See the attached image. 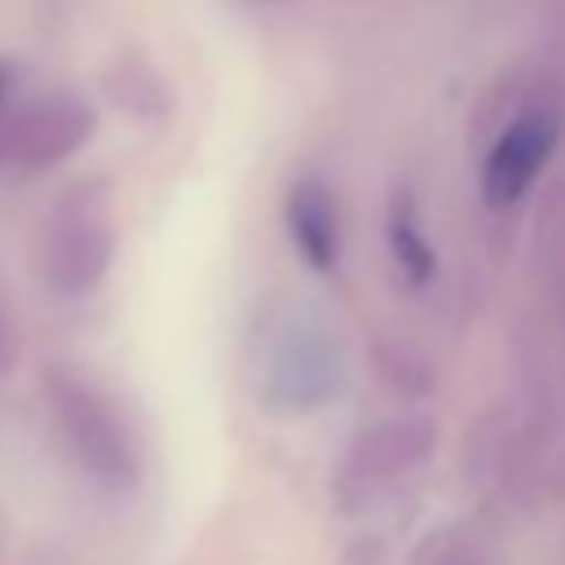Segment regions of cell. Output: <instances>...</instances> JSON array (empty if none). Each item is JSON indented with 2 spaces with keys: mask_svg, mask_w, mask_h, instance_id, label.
<instances>
[{
  "mask_svg": "<svg viewBox=\"0 0 565 565\" xmlns=\"http://www.w3.org/2000/svg\"><path fill=\"white\" fill-rule=\"evenodd\" d=\"M561 141H565L561 84L547 75H525L516 84H503L499 102H494L490 141H486L481 168H477L481 203L490 212H512L534 190V181L543 177V168L552 163Z\"/></svg>",
  "mask_w": 565,
  "mask_h": 565,
  "instance_id": "6da1fadb",
  "label": "cell"
},
{
  "mask_svg": "<svg viewBox=\"0 0 565 565\" xmlns=\"http://www.w3.org/2000/svg\"><path fill=\"white\" fill-rule=\"evenodd\" d=\"M344 340L313 309H287L256 340V393L274 415H309L344 388Z\"/></svg>",
  "mask_w": 565,
  "mask_h": 565,
  "instance_id": "7a4b0ae2",
  "label": "cell"
},
{
  "mask_svg": "<svg viewBox=\"0 0 565 565\" xmlns=\"http://www.w3.org/2000/svg\"><path fill=\"white\" fill-rule=\"evenodd\" d=\"M468 472L490 499L508 508H534L561 490L565 459L534 406L503 402L477 424L468 441Z\"/></svg>",
  "mask_w": 565,
  "mask_h": 565,
  "instance_id": "3957f363",
  "label": "cell"
},
{
  "mask_svg": "<svg viewBox=\"0 0 565 565\" xmlns=\"http://www.w3.org/2000/svg\"><path fill=\"white\" fill-rule=\"evenodd\" d=\"M44 402H49V415H53L66 450L97 486H106V490L137 486V477H141L137 437H132L124 411L115 406V397L93 375H84L71 362L44 366Z\"/></svg>",
  "mask_w": 565,
  "mask_h": 565,
  "instance_id": "277c9868",
  "label": "cell"
},
{
  "mask_svg": "<svg viewBox=\"0 0 565 565\" xmlns=\"http://www.w3.org/2000/svg\"><path fill=\"white\" fill-rule=\"evenodd\" d=\"M441 428L433 415L419 411H402V415H384L375 424H366L362 433H353L335 459L331 472V494L340 512H366L375 503H384L397 486H406L433 455H437Z\"/></svg>",
  "mask_w": 565,
  "mask_h": 565,
  "instance_id": "5b68a950",
  "label": "cell"
},
{
  "mask_svg": "<svg viewBox=\"0 0 565 565\" xmlns=\"http://www.w3.org/2000/svg\"><path fill=\"white\" fill-rule=\"evenodd\" d=\"M115 216L102 185H79L57 199L40 234V278L53 296H88L115 265Z\"/></svg>",
  "mask_w": 565,
  "mask_h": 565,
  "instance_id": "8992f818",
  "label": "cell"
},
{
  "mask_svg": "<svg viewBox=\"0 0 565 565\" xmlns=\"http://www.w3.org/2000/svg\"><path fill=\"white\" fill-rule=\"evenodd\" d=\"M97 132V110L79 93H40L0 119V172L40 177L79 154Z\"/></svg>",
  "mask_w": 565,
  "mask_h": 565,
  "instance_id": "52a82bcc",
  "label": "cell"
},
{
  "mask_svg": "<svg viewBox=\"0 0 565 565\" xmlns=\"http://www.w3.org/2000/svg\"><path fill=\"white\" fill-rule=\"evenodd\" d=\"M282 221H287L291 247L300 252V260H305L309 269H318V274L335 269L340 247H344V234H340V207H335V194L327 190V181L300 177V181L287 190Z\"/></svg>",
  "mask_w": 565,
  "mask_h": 565,
  "instance_id": "ba28073f",
  "label": "cell"
},
{
  "mask_svg": "<svg viewBox=\"0 0 565 565\" xmlns=\"http://www.w3.org/2000/svg\"><path fill=\"white\" fill-rule=\"evenodd\" d=\"M384 243H388V256H393V265H397L406 287H428L437 278V252H433V238L419 225V203H415L411 190H397L388 199Z\"/></svg>",
  "mask_w": 565,
  "mask_h": 565,
  "instance_id": "9c48e42d",
  "label": "cell"
},
{
  "mask_svg": "<svg viewBox=\"0 0 565 565\" xmlns=\"http://www.w3.org/2000/svg\"><path fill=\"white\" fill-rule=\"evenodd\" d=\"M102 84H106V97L128 115H141V119L168 115V84L146 57H132V53L115 57V66L106 71Z\"/></svg>",
  "mask_w": 565,
  "mask_h": 565,
  "instance_id": "30bf717a",
  "label": "cell"
},
{
  "mask_svg": "<svg viewBox=\"0 0 565 565\" xmlns=\"http://www.w3.org/2000/svg\"><path fill=\"white\" fill-rule=\"evenodd\" d=\"M411 565H499V556H494V547H490V539L481 530L446 521L433 534H424V543L415 547Z\"/></svg>",
  "mask_w": 565,
  "mask_h": 565,
  "instance_id": "8fae6325",
  "label": "cell"
},
{
  "mask_svg": "<svg viewBox=\"0 0 565 565\" xmlns=\"http://www.w3.org/2000/svg\"><path fill=\"white\" fill-rule=\"evenodd\" d=\"M543 247H547V282H552V300L565 327V185L556 190L552 207H547V225H543Z\"/></svg>",
  "mask_w": 565,
  "mask_h": 565,
  "instance_id": "7c38bea8",
  "label": "cell"
},
{
  "mask_svg": "<svg viewBox=\"0 0 565 565\" xmlns=\"http://www.w3.org/2000/svg\"><path fill=\"white\" fill-rule=\"evenodd\" d=\"M13 362H18V327H13V313H9V305H4V296H0V375H4Z\"/></svg>",
  "mask_w": 565,
  "mask_h": 565,
  "instance_id": "4fadbf2b",
  "label": "cell"
},
{
  "mask_svg": "<svg viewBox=\"0 0 565 565\" xmlns=\"http://www.w3.org/2000/svg\"><path fill=\"white\" fill-rule=\"evenodd\" d=\"M35 4H40V9H44V13H62V9H66V4H71V0H35Z\"/></svg>",
  "mask_w": 565,
  "mask_h": 565,
  "instance_id": "5bb4252c",
  "label": "cell"
},
{
  "mask_svg": "<svg viewBox=\"0 0 565 565\" xmlns=\"http://www.w3.org/2000/svg\"><path fill=\"white\" fill-rule=\"evenodd\" d=\"M252 4H278V0H252Z\"/></svg>",
  "mask_w": 565,
  "mask_h": 565,
  "instance_id": "9a60e30c",
  "label": "cell"
}]
</instances>
